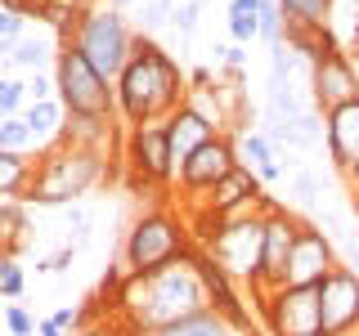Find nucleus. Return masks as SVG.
Here are the masks:
<instances>
[{
    "instance_id": "obj_33",
    "label": "nucleus",
    "mask_w": 359,
    "mask_h": 336,
    "mask_svg": "<svg viewBox=\"0 0 359 336\" xmlns=\"http://www.w3.org/2000/svg\"><path fill=\"white\" fill-rule=\"evenodd\" d=\"M5 328L14 332V336H32V332H36V323H32V314H27V309L9 305V309H5Z\"/></svg>"
},
{
    "instance_id": "obj_3",
    "label": "nucleus",
    "mask_w": 359,
    "mask_h": 336,
    "mask_svg": "<svg viewBox=\"0 0 359 336\" xmlns=\"http://www.w3.org/2000/svg\"><path fill=\"white\" fill-rule=\"evenodd\" d=\"M184 251H189L184 216H175L171 206H153V211H144V216L126 229L121 265H126L130 274H157V269L175 265Z\"/></svg>"
},
{
    "instance_id": "obj_9",
    "label": "nucleus",
    "mask_w": 359,
    "mask_h": 336,
    "mask_svg": "<svg viewBox=\"0 0 359 336\" xmlns=\"http://www.w3.org/2000/svg\"><path fill=\"white\" fill-rule=\"evenodd\" d=\"M233 166H238V148H233V139H229V134H216V139L202 144V148L175 171L180 197L194 202V197H202V193H211V188H216L220 179L233 171Z\"/></svg>"
},
{
    "instance_id": "obj_4",
    "label": "nucleus",
    "mask_w": 359,
    "mask_h": 336,
    "mask_svg": "<svg viewBox=\"0 0 359 336\" xmlns=\"http://www.w3.org/2000/svg\"><path fill=\"white\" fill-rule=\"evenodd\" d=\"M63 45H72L76 54H86V63L95 67L99 76H108V81H117L121 67H126L130 54H135V36H130L126 18H121L117 9H95V14H86Z\"/></svg>"
},
{
    "instance_id": "obj_12",
    "label": "nucleus",
    "mask_w": 359,
    "mask_h": 336,
    "mask_svg": "<svg viewBox=\"0 0 359 336\" xmlns=\"http://www.w3.org/2000/svg\"><path fill=\"white\" fill-rule=\"evenodd\" d=\"M332 269H337V251H332L328 233H323L319 224H301L297 242H292V255H287V283L319 287Z\"/></svg>"
},
{
    "instance_id": "obj_28",
    "label": "nucleus",
    "mask_w": 359,
    "mask_h": 336,
    "mask_svg": "<svg viewBox=\"0 0 359 336\" xmlns=\"http://www.w3.org/2000/svg\"><path fill=\"white\" fill-rule=\"evenodd\" d=\"M224 22H229V41L233 45H252L261 36V14H238V9H229Z\"/></svg>"
},
{
    "instance_id": "obj_19",
    "label": "nucleus",
    "mask_w": 359,
    "mask_h": 336,
    "mask_svg": "<svg viewBox=\"0 0 359 336\" xmlns=\"http://www.w3.org/2000/svg\"><path fill=\"white\" fill-rule=\"evenodd\" d=\"M32 175H36V157H32V153L0 148V197H5V202H22V197H27Z\"/></svg>"
},
{
    "instance_id": "obj_29",
    "label": "nucleus",
    "mask_w": 359,
    "mask_h": 336,
    "mask_svg": "<svg viewBox=\"0 0 359 336\" xmlns=\"http://www.w3.org/2000/svg\"><path fill=\"white\" fill-rule=\"evenodd\" d=\"M22 287H27V274H22L18 260H5V269H0V296H22Z\"/></svg>"
},
{
    "instance_id": "obj_11",
    "label": "nucleus",
    "mask_w": 359,
    "mask_h": 336,
    "mask_svg": "<svg viewBox=\"0 0 359 336\" xmlns=\"http://www.w3.org/2000/svg\"><path fill=\"white\" fill-rule=\"evenodd\" d=\"M297 229L301 220L292 216V211H283L274 202L265 216V251H261V291H256V300L265 296V291L283 287L287 283V255H292V242H297Z\"/></svg>"
},
{
    "instance_id": "obj_37",
    "label": "nucleus",
    "mask_w": 359,
    "mask_h": 336,
    "mask_svg": "<svg viewBox=\"0 0 359 336\" xmlns=\"http://www.w3.org/2000/svg\"><path fill=\"white\" fill-rule=\"evenodd\" d=\"M76 336H130L121 323H95V328H81Z\"/></svg>"
},
{
    "instance_id": "obj_20",
    "label": "nucleus",
    "mask_w": 359,
    "mask_h": 336,
    "mask_svg": "<svg viewBox=\"0 0 359 336\" xmlns=\"http://www.w3.org/2000/svg\"><path fill=\"white\" fill-rule=\"evenodd\" d=\"M283 41L292 54L310 59V67L323 59V54H337V36L328 27H301V22H283Z\"/></svg>"
},
{
    "instance_id": "obj_39",
    "label": "nucleus",
    "mask_w": 359,
    "mask_h": 336,
    "mask_svg": "<svg viewBox=\"0 0 359 336\" xmlns=\"http://www.w3.org/2000/svg\"><path fill=\"white\" fill-rule=\"evenodd\" d=\"M229 9H238V14H261V0H229Z\"/></svg>"
},
{
    "instance_id": "obj_6",
    "label": "nucleus",
    "mask_w": 359,
    "mask_h": 336,
    "mask_svg": "<svg viewBox=\"0 0 359 336\" xmlns=\"http://www.w3.org/2000/svg\"><path fill=\"white\" fill-rule=\"evenodd\" d=\"M121 162L135 175V184L144 188L171 184L175 162H171V144H166V121H144V126L121 130Z\"/></svg>"
},
{
    "instance_id": "obj_44",
    "label": "nucleus",
    "mask_w": 359,
    "mask_h": 336,
    "mask_svg": "<svg viewBox=\"0 0 359 336\" xmlns=\"http://www.w3.org/2000/svg\"><path fill=\"white\" fill-rule=\"evenodd\" d=\"M117 5H135V0H117Z\"/></svg>"
},
{
    "instance_id": "obj_1",
    "label": "nucleus",
    "mask_w": 359,
    "mask_h": 336,
    "mask_svg": "<svg viewBox=\"0 0 359 336\" xmlns=\"http://www.w3.org/2000/svg\"><path fill=\"white\" fill-rule=\"evenodd\" d=\"M189 99V76L166 50L153 41L135 36V54L112 81V112L121 126H144V121H166Z\"/></svg>"
},
{
    "instance_id": "obj_26",
    "label": "nucleus",
    "mask_w": 359,
    "mask_h": 336,
    "mask_svg": "<svg viewBox=\"0 0 359 336\" xmlns=\"http://www.w3.org/2000/svg\"><path fill=\"white\" fill-rule=\"evenodd\" d=\"M0 148H9V153H32L36 148V139H32V130H27L22 117H0Z\"/></svg>"
},
{
    "instance_id": "obj_42",
    "label": "nucleus",
    "mask_w": 359,
    "mask_h": 336,
    "mask_svg": "<svg viewBox=\"0 0 359 336\" xmlns=\"http://www.w3.org/2000/svg\"><path fill=\"white\" fill-rule=\"evenodd\" d=\"M328 336H359V323H346L341 332H328Z\"/></svg>"
},
{
    "instance_id": "obj_32",
    "label": "nucleus",
    "mask_w": 359,
    "mask_h": 336,
    "mask_svg": "<svg viewBox=\"0 0 359 336\" xmlns=\"http://www.w3.org/2000/svg\"><path fill=\"white\" fill-rule=\"evenodd\" d=\"M59 94V85H54V76H45V72H32L27 76V99L36 104V99H54Z\"/></svg>"
},
{
    "instance_id": "obj_16",
    "label": "nucleus",
    "mask_w": 359,
    "mask_h": 336,
    "mask_svg": "<svg viewBox=\"0 0 359 336\" xmlns=\"http://www.w3.org/2000/svg\"><path fill=\"white\" fill-rule=\"evenodd\" d=\"M247 197H261V175L252 171V166H233L229 175L220 179L211 193H202L194 202H184V206H202V211H211V216H224V211H233L238 202Z\"/></svg>"
},
{
    "instance_id": "obj_45",
    "label": "nucleus",
    "mask_w": 359,
    "mask_h": 336,
    "mask_svg": "<svg viewBox=\"0 0 359 336\" xmlns=\"http://www.w3.org/2000/svg\"><path fill=\"white\" fill-rule=\"evenodd\" d=\"M5 260H9V255H0V269H5Z\"/></svg>"
},
{
    "instance_id": "obj_5",
    "label": "nucleus",
    "mask_w": 359,
    "mask_h": 336,
    "mask_svg": "<svg viewBox=\"0 0 359 336\" xmlns=\"http://www.w3.org/2000/svg\"><path fill=\"white\" fill-rule=\"evenodd\" d=\"M207 260H216L238 287H252V296L261 291V251H265V216L261 220H238L216 229V238L198 246Z\"/></svg>"
},
{
    "instance_id": "obj_38",
    "label": "nucleus",
    "mask_w": 359,
    "mask_h": 336,
    "mask_svg": "<svg viewBox=\"0 0 359 336\" xmlns=\"http://www.w3.org/2000/svg\"><path fill=\"white\" fill-rule=\"evenodd\" d=\"M67 265H72V246H63V251L54 255V260H45L41 269H67Z\"/></svg>"
},
{
    "instance_id": "obj_14",
    "label": "nucleus",
    "mask_w": 359,
    "mask_h": 336,
    "mask_svg": "<svg viewBox=\"0 0 359 336\" xmlns=\"http://www.w3.org/2000/svg\"><path fill=\"white\" fill-rule=\"evenodd\" d=\"M323 144H328L332 166L355 184L359 179V99L346 108H332L323 117Z\"/></svg>"
},
{
    "instance_id": "obj_13",
    "label": "nucleus",
    "mask_w": 359,
    "mask_h": 336,
    "mask_svg": "<svg viewBox=\"0 0 359 336\" xmlns=\"http://www.w3.org/2000/svg\"><path fill=\"white\" fill-rule=\"evenodd\" d=\"M319 309H323V336L341 332L346 323H359V274L351 265H337L319 283Z\"/></svg>"
},
{
    "instance_id": "obj_7",
    "label": "nucleus",
    "mask_w": 359,
    "mask_h": 336,
    "mask_svg": "<svg viewBox=\"0 0 359 336\" xmlns=\"http://www.w3.org/2000/svg\"><path fill=\"white\" fill-rule=\"evenodd\" d=\"M256 305H261V318H265V332L269 336H310V332H323L319 287L283 283V287L265 291Z\"/></svg>"
},
{
    "instance_id": "obj_36",
    "label": "nucleus",
    "mask_w": 359,
    "mask_h": 336,
    "mask_svg": "<svg viewBox=\"0 0 359 336\" xmlns=\"http://www.w3.org/2000/svg\"><path fill=\"white\" fill-rule=\"evenodd\" d=\"M297 193H301V202H314V197H319V179H314L310 171H301L297 175Z\"/></svg>"
},
{
    "instance_id": "obj_30",
    "label": "nucleus",
    "mask_w": 359,
    "mask_h": 336,
    "mask_svg": "<svg viewBox=\"0 0 359 336\" xmlns=\"http://www.w3.org/2000/svg\"><path fill=\"white\" fill-rule=\"evenodd\" d=\"M198 14H202V0H184V5H175V9H171V22H175L180 36H189V31L198 27Z\"/></svg>"
},
{
    "instance_id": "obj_15",
    "label": "nucleus",
    "mask_w": 359,
    "mask_h": 336,
    "mask_svg": "<svg viewBox=\"0 0 359 336\" xmlns=\"http://www.w3.org/2000/svg\"><path fill=\"white\" fill-rule=\"evenodd\" d=\"M121 121L117 112H67V126H63V144L72 148H86V153H99V157H112L121 148Z\"/></svg>"
},
{
    "instance_id": "obj_40",
    "label": "nucleus",
    "mask_w": 359,
    "mask_h": 336,
    "mask_svg": "<svg viewBox=\"0 0 359 336\" xmlns=\"http://www.w3.org/2000/svg\"><path fill=\"white\" fill-rule=\"evenodd\" d=\"M36 336H67V332H63L54 318H45V323H36Z\"/></svg>"
},
{
    "instance_id": "obj_24",
    "label": "nucleus",
    "mask_w": 359,
    "mask_h": 336,
    "mask_svg": "<svg viewBox=\"0 0 359 336\" xmlns=\"http://www.w3.org/2000/svg\"><path fill=\"white\" fill-rule=\"evenodd\" d=\"M22 242H27V216H22L18 202H5V206H0V255L14 260V251Z\"/></svg>"
},
{
    "instance_id": "obj_34",
    "label": "nucleus",
    "mask_w": 359,
    "mask_h": 336,
    "mask_svg": "<svg viewBox=\"0 0 359 336\" xmlns=\"http://www.w3.org/2000/svg\"><path fill=\"white\" fill-rule=\"evenodd\" d=\"M216 59H224V67L238 76V72H243V63H247V54H243V45H233V41H229V45H216Z\"/></svg>"
},
{
    "instance_id": "obj_8",
    "label": "nucleus",
    "mask_w": 359,
    "mask_h": 336,
    "mask_svg": "<svg viewBox=\"0 0 359 336\" xmlns=\"http://www.w3.org/2000/svg\"><path fill=\"white\" fill-rule=\"evenodd\" d=\"M54 85L67 112H112V81L99 76L86 63V54H76L72 45H63L54 59Z\"/></svg>"
},
{
    "instance_id": "obj_25",
    "label": "nucleus",
    "mask_w": 359,
    "mask_h": 336,
    "mask_svg": "<svg viewBox=\"0 0 359 336\" xmlns=\"http://www.w3.org/2000/svg\"><path fill=\"white\" fill-rule=\"evenodd\" d=\"M283 22H301V27H328L332 0H278Z\"/></svg>"
},
{
    "instance_id": "obj_10",
    "label": "nucleus",
    "mask_w": 359,
    "mask_h": 336,
    "mask_svg": "<svg viewBox=\"0 0 359 336\" xmlns=\"http://www.w3.org/2000/svg\"><path fill=\"white\" fill-rule=\"evenodd\" d=\"M359 99V72L351 63V54L337 50V54H323L319 63L310 67V104L328 117L332 108H346Z\"/></svg>"
},
{
    "instance_id": "obj_2",
    "label": "nucleus",
    "mask_w": 359,
    "mask_h": 336,
    "mask_svg": "<svg viewBox=\"0 0 359 336\" xmlns=\"http://www.w3.org/2000/svg\"><path fill=\"white\" fill-rule=\"evenodd\" d=\"M108 179V157L72 148V144H54V148L36 153V175L22 202H36V206H67L81 193Z\"/></svg>"
},
{
    "instance_id": "obj_21",
    "label": "nucleus",
    "mask_w": 359,
    "mask_h": 336,
    "mask_svg": "<svg viewBox=\"0 0 359 336\" xmlns=\"http://www.w3.org/2000/svg\"><path fill=\"white\" fill-rule=\"evenodd\" d=\"M149 336H247V332H238L233 323H224L216 309H202V314H189V318H180V323H166V328H157Z\"/></svg>"
},
{
    "instance_id": "obj_46",
    "label": "nucleus",
    "mask_w": 359,
    "mask_h": 336,
    "mask_svg": "<svg viewBox=\"0 0 359 336\" xmlns=\"http://www.w3.org/2000/svg\"><path fill=\"white\" fill-rule=\"evenodd\" d=\"M310 336H323V332H310Z\"/></svg>"
},
{
    "instance_id": "obj_18",
    "label": "nucleus",
    "mask_w": 359,
    "mask_h": 336,
    "mask_svg": "<svg viewBox=\"0 0 359 336\" xmlns=\"http://www.w3.org/2000/svg\"><path fill=\"white\" fill-rule=\"evenodd\" d=\"M233 148H238V166H252L256 175H261V184H269V179L283 175V166L274 162V144H269V134L261 130H243L238 139H233Z\"/></svg>"
},
{
    "instance_id": "obj_23",
    "label": "nucleus",
    "mask_w": 359,
    "mask_h": 336,
    "mask_svg": "<svg viewBox=\"0 0 359 336\" xmlns=\"http://www.w3.org/2000/svg\"><path fill=\"white\" fill-rule=\"evenodd\" d=\"M95 9H99V0H45L41 22H45V27H50L59 41H67L76 22H81L86 14H95Z\"/></svg>"
},
{
    "instance_id": "obj_17",
    "label": "nucleus",
    "mask_w": 359,
    "mask_h": 336,
    "mask_svg": "<svg viewBox=\"0 0 359 336\" xmlns=\"http://www.w3.org/2000/svg\"><path fill=\"white\" fill-rule=\"evenodd\" d=\"M22 121H27L32 139H36V153H45V148H54V144H63L67 108H63L59 94H54V99H36V104L22 108Z\"/></svg>"
},
{
    "instance_id": "obj_41",
    "label": "nucleus",
    "mask_w": 359,
    "mask_h": 336,
    "mask_svg": "<svg viewBox=\"0 0 359 336\" xmlns=\"http://www.w3.org/2000/svg\"><path fill=\"white\" fill-rule=\"evenodd\" d=\"M346 54H351V63L359 59V18H355V36H351V50H346Z\"/></svg>"
},
{
    "instance_id": "obj_31",
    "label": "nucleus",
    "mask_w": 359,
    "mask_h": 336,
    "mask_svg": "<svg viewBox=\"0 0 359 336\" xmlns=\"http://www.w3.org/2000/svg\"><path fill=\"white\" fill-rule=\"evenodd\" d=\"M18 36H27V18L14 14L9 5H0V41H18Z\"/></svg>"
},
{
    "instance_id": "obj_35",
    "label": "nucleus",
    "mask_w": 359,
    "mask_h": 336,
    "mask_svg": "<svg viewBox=\"0 0 359 336\" xmlns=\"http://www.w3.org/2000/svg\"><path fill=\"white\" fill-rule=\"evenodd\" d=\"M0 5H9L14 14H22V18H41L45 14V0H0Z\"/></svg>"
},
{
    "instance_id": "obj_43",
    "label": "nucleus",
    "mask_w": 359,
    "mask_h": 336,
    "mask_svg": "<svg viewBox=\"0 0 359 336\" xmlns=\"http://www.w3.org/2000/svg\"><path fill=\"white\" fill-rule=\"evenodd\" d=\"M351 188H355V197H351V202H355V216H359V179H355V184H351Z\"/></svg>"
},
{
    "instance_id": "obj_22",
    "label": "nucleus",
    "mask_w": 359,
    "mask_h": 336,
    "mask_svg": "<svg viewBox=\"0 0 359 336\" xmlns=\"http://www.w3.org/2000/svg\"><path fill=\"white\" fill-rule=\"evenodd\" d=\"M59 50H63V41L59 36H36V31H27V36H18L14 45V67H22V72H45V63L50 59H59Z\"/></svg>"
},
{
    "instance_id": "obj_27",
    "label": "nucleus",
    "mask_w": 359,
    "mask_h": 336,
    "mask_svg": "<svg viewBox=\"0 0 359 336\" xmlns=\"http://www.w3.org/2000/svg\"><path fill=\"white\" fill-rule=\"evenodd\" d=\"M22 104H27V81L0 76V117H22Z\"/></svg>"
}]
</instances>
